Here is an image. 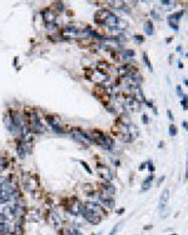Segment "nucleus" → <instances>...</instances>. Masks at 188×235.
Masks as SVG:
<instances>
[{"mask_svg": "<svg viewBox=\"0 0 188 235\" xmlns=\"http://www.w3.org/2000/svg\"><path fill=\"white\" fill-rule=\"evenodd\" d=\"M4 123H5V126H6V129L9 130V132L11 133V134H14V135H17V134H20V132H19V129L15 126V124H14V120H13V116H11V114H8V115H5V118H4Z\"/></svg>", "mask_w": 188, "mask_h": 235, "instance_id": "9d476101", "label": "nucleus"}, {"mask_svg": "<svg viewBox=\"0 0 188 235\" xmlns=\"http://www.w3.org/2000/svg\"><path fill=\"white\" fill-rule=\"evenodd\" d=\"M168 200H169V189L166 188V189H163L162 193H160V197H159V209L160 210H163V209L167 206Z\"/></svg>", "mask_w": 188, "mask_h": 235, "instance_id": "2eb2a0df", "label": "nucleus"}, {"mask_svg": "<svg viewBox=\"0 0 188 235\" xmlns=\"http://www.w3.org/2000/svg\"><path fill=\"white\" fill-rule=\"evenodd\" d=\"M182 15H183V11H177V13H174V14L168 15V18H167V21H168L169 28L173 29L174 31H178V30H179L178 23H179V19L182 18Z\"/></svg>", "mask_w": 188, "mask_h": 235, "instance_id": "423d86ee", "label": "nucleus"}, {"mask_svg": "<svg viewBox=\"0 0 188 235\" xmlns=\"http://www.w3.org/2000/svg\"><path fill=\"white\" fill-rule=\"evenodd\" d=\"M181 99H182V100H181V105H182V108H183L184 110H188V95L184 94Z\"/></svg>", "mask_w": 188, "mask_h": 235, "instance_id": "b1692460", "label": "nucleus"}, {"mask_svg": "<svg viewBox=\"0 0 188 235\" xmlns=\"http://www.w3.org/2000/svg\"><path fill=\"white\" fill-rule=\"evenodd\" d=\"M26 116H28V126L33 134H44L45 126L43 125L42 120L39 119V115L34 110L26 109Z\"/></svg>", "mask_w": 188, "mask_h": 235, "instance_id": "f257e3e1", "label": "nucleus"}, {"mask_svg": "<svg viewBox=\"0 0 188 235\" xmlns=\"http://www.w3.org/2000/svg\"><path fill=\"white\" fill-rule=\"evenodd\" d=\"M83 210H84V205L80 203V200L78 199H73L69 204V208H68V212L74 215V216H79L83 214Z\"/></svg>", "mask_w": 188, "mask_h": 235, "instance_id": "20e7f679", "label": "nucleus"}, {"mask_svg": "<svg viewBox=\"0 0 188 235\" xmlns=\"http://www.w3.org/2000/svg\"><path fill=\"white\" fill-rule=\"evenodd\" d=\"M83 218L88 221L89 224H93V225H98L100 221H102V218L99 216V215H97V214H94V213H92V212H89V210H87V209H84L83 210Z\"/></svg>", "mask_w": 188, "mask_h": 235, "instance_id": "6e6552de", "label": "nucleus"}, {"mask_svg": "<svg viewBox=\"0 0 188 235\" xmlns=\"http://www.w3.org/2000/svg\"><path fill=\"white\" fill-rule=\"evenodd\" d=\"M143 61H144V64L147 65V68H148V70L152 73V71H153V67H152L151 61L148 60V55H147V53H143Z\"/></svg>", "mask_w": 188, "mask_h": 235, "instance_id": "5701e85b", "label": "nucleus"}, {"mask_svg": "<svg viewBox=\"0 0 188 235\" xmlns=\"http://www.w3.org/2000/svg\"><path fill=\"white\" fill-rule=\"evenodd\" d=\"M142 120H143V124H145V125L148 124V121H149V120H148V115H147V114H143Z\"/></svg>", "mask_w": 188, "mask_h": 235, "instance_id": "f704fd0d", "label": "nucleus"}, {"mask_svg": "<svg viewBox=\"0 0 188 235\" xmlns=\"http://www.w3.org/2000/svg\"><path fill=\"white\" fill-rule=\"evenodd\" d=\"M84 209H87V210H89V212H92V213H94V214L99 215L100 218L105 216V212H104L103 206H102L100 204H98V203L88 201L87 204H84Z\"/></svg>", "mask_w": 188, "mask_h": 235, "instance_id": "39448f33", "label": "nucleus"}, {"mask_svg": "<svg viewBox=\"0 0 188 235\" xmlns=\"http://www.w3.org/2000/svg\"><path fill=\"white\" fill-rule=\"evenodd\" d=\"M49 221H50L51 226L54 229H59L62 226V218H60V215L55 210H50L49 212Z\"/></svg>", "mask_w": 188, "mask_h": 235, "instance_id": "9b49d317", "label": "nucleus"}, {"mask_svg": "<svg viewBox=\"0 0 188 235\" xmlns=\"http://www.w3.org/2000/svg\"><path fill=\"white\" fill-rule=\"evenodd\" d=\"M176 91H177V95H178L179 98H182V96L184 95V93H183V90H182L181 85H177V86H176Z\"/></svg>", "mask_w": 188, "mask_h": 235, "instance_id": "2f4dec72", "label": "nucleus"}, {"mask_svg": "<svg viewBox=\"0 0 188 235\" xmlns=\"http://www.w3.org/2000/svg\"><path fill=\"white\" fill-rule=\"evenodd\" d=\"M8 165H9L8 159L5 158V156H0V173L4 172L5 169L8 168Z\"/></svg>", "mask_w": 188, "mask_h": 235, "instance_id": "4be33fe9", "label": "nucleus"}, {"mask_svg": "<svg viewBox=\"0 0 188 235\" xmlns=\"http://www.w3.org/2000/svg\"><path fill=\"white\" fill-rule=\"evenodd\" d=\"M128 135L130 136V139H132V141L134 140V139H137L138 138V135H139V129L134 125V124H129L128 125Z\"/></svg>", "mask_w": 188, "mask_h": 235, "instance_id": "6ab92c4d", "label": "nucleus"}, {"mask_svg": "<svg viewBox=\"0 0 188 235\" xmlns=\"http://www.w3.org/2000/svg\"><path fill=\"white\" fill-rule=\"evenodd\" d=\"M186 56H187V58H188V53H187V54H186Z\"/></svg>", "mask_w": 188, "mask_h": 235, "instance_id": "a18cd8bd", "label": "nucleus"}, {"mask_svg": "<svg viewBox=\"0 0 188 235\" xmlns=\"http://www.w3.org/2000/svg\"><path fill=\"white\" fill-rule=\"evenodd\" d=\"M43 19L45 21V24L48 25H53L57 20V14L54 11H51L50 9H47L44 13H43Z\"/></svg>", "mask_w": 188, "mask_h": 235, "instance_id": "4468645a", "label": "nucleus"}, {"mask_svg": "<svg viewBox=\"0 0 188 235\" xmlns=\"http://www.w3.org/2000/svg\"><path fill=\"white\" fill-rule=\"evenodd\" d=\"M167 114H168V119H169V120L173 123V121H174V116H173V114H172V111H171L169 109L167 110Z\"/></svg>", "mask_w": 188, "mask_h": 235, "instance_id": "72a5a7b5", "label": "nucleus"}, {"mask_svg": "<svg viewBox=\"0 0 188 235\" xmlns=\"http://www.w3.org/2000/svg\"><path fill=\"white\" fill-rule=\"evenodd\" d=\"M90 79H92L93 81H96L97 84H103L104 81L108 80V75H107L104 71H102V70L98 69V70H96V71L92 74Z\"/></svg>", "mask_w": 188, "mask_h": 235, "instance_id": "f8f14e48", "label": "nucleus"}, {"mask_svg": "<svg viewBox=\"0 0 188 235\" xmlns=\"http://www.w3.org/2000/svg\"><path fill=\"white\" fill-rule=\"evenodd\" d=\"M143 30H144V33L148 36H152L154 34V25H153V23L151 20L145 21L144 25H143Z\"/></svg>", "mask_w": 188, "mask_h": 235, "instance_id": "aec40b11", "label": "nucleus"}, {"mask_svg": "<svg viewBox=\"0 0 188 235\" xmlns=\"http://www.w3.org/2000/svg\"><path fill=\"white\" fill-rule=\"evenodd\" d=\"M93 139H94V143L99 144L103 149L105 150H112L114 148V140L109 136V135H105V134H98V135H92Z\"/></svg>", "mask_w": 188, "mask_h": 235, "instance_id": "f03ea898", "label": "nucleus"}, {"mask_svg": "<svg viewBox=\"0 0 188 235\" xmlns=\"http://www.w3.org/2000/svg\"><path fill=\"white\" fill-rule=\"evenodd\" d=\"M6 216L3 214V213H0V223H4V221H6Z\"/></svg>", "mask_w": 188, "mask_h": 235, "instance_id": "c9c22d12", "label": "nucleus"}, {"mask_svg": "<svg viewBox=\"0 0 188 235\" xmlns=\"http://www.w3.org/2000/svg\"><path fill=\"white\" fill-rule=\"evenodd\" d=\"M147 168H148V170L149 172H152V174L154 173V170H156V168H154V165H153V163L149 160V161H147Z\"/></svg>", "mask_w": 188, "mask_h": 235, "instance_id": "c756f323", "label": "nucleus"}, {"mask_svg": "<svg viewBox=\"0 0 188 235\" xmlns=\"http://www.w3.org/2000/svg\"><path fill=\"white\" fill-rule=\"evenodd\" d=\"M79 164H80V165H82V166H83V168L85 169V172H87L88 174H90V175H92V173H93V172H92V169H90V166L88 165V163H85L84 160H79Z\"/></svg>", "mask_w": 188, "mask_h": 235, "instance_id": "bb28decb", "label": "nucleus"}, {"mask_svg": "<svg viewBox=\"0 0 188 235\" xmlns=\"http://www.w3.org/2000/svg\"><path fill=\"white\" fill-rule=\"evenodd\" d=\"M168 132H169V135H171V136H176L177 133H178V129H177V126L174 125V124H171V125H169V129H168Z\"/></svg>", "mask_w": 188, "mask_h": 235, "instance_id": "a878e982", "label": "nucleus"}, {"mask_svg": "<svg viewBox=\"0 0 188 235\" xmlns=\"http://www.w3.org/2000/svg\"><path fill=\"white\" fill-rule=\"evenodd\" d=\"M92 235H96V234H92Z\"/></svg>", "mask_w": 188, "mask_h": 235, "instance_id": "de8ad7c7", "label": "nucleus"}, {"mask_svg": "<svg viewBox=\"0 0 188 235\" xmlns=\"http://www.w3.org/2000/svg\"><path fill=\"white\" fill-rule=\"evenodd\" d=\"M122 55H126L127 58H132V56H134V50H129V49H128V50L124 51Z\"/></svg>", "mask_w": 188, "mask_h": 235, "instance_id": "7c9ffc66", "label": "nucleus"}, {"mask_svg": "<svg viewBox=\"0 0 188 235\" xmlns=\"http://www.w3.org/2000/svg\"><path fill=\"white\" fill-rule=\"evenodd\" d=\"M183 83H184V85L188 88V79H186V78H184V79H183Z\"/></svg>", "mask_w": 188, "mask_h": 235, "instance_id": "37998d69", "label": "nucleus"}, {"mask_svg": "<svg viewBox=\"0 0 188 235\" xmlns=\"http://www.w3.org/2000/svg\"><path fill=\"white\" fill-rule=\"evenodd\" d=\"M182 126H183V129H186L188 132V123L187 121H182Z\"/></svg>", "mask_w": 188, "mask_h": 235, "instance_id": "58836bf2", "label": "nucleus"}, {"mask_svg": "<svg viewBox=\"0 0 188 235\" xmlns=\"http://www.w3.org/2000/svg\"><path fill=\"white\" fill-rule=\"evenodd\" d=\"M145 166H147V161H145V163H142V164L139 165V168H138V169L142 172V170H144V169H145Z\"/></svg>", "mask_w": 188, "mask_h": 235, "instance_id": "4c0bfd02", "label": "nucleus"}, {"mask_svg": "<svg viewBox=\"0 0 188 235\" xmlns=\"http://www.w3.org/2000/svg\"><path fill=\"white\" fill-rule=\"evenodd\" d=\"M98 200H99V203H100V205L102 206H105V208H108V209H114V200H113V198H104V197H98Z\"/></svg>", "mask_w": 188, "mask_h": 235, "instance_id": "f3484780", "label": "nucleus"}, {"mask_svg": "<svg viewBox=\"0 0 188 235\" xmlns=\"http://www.w3.org/2000/svg\"><path fill=\"white\" fill-rule=\"evenodd\" d=\"M172 40H173V38H167V39H166V43H171Z\"/></svg>", "mask_w": 188, "mask_h": 235, "instance_id": "c03bdc74", "label": "nucleus"}, {"mask_svg": "<svg viewBox=\"0 0 188 235\" xmlns=\"http://www.w3.org/2000/svg\"><path fill=\"white\" fill-rule=\"evenodd\" d=\"M97 172H98V175L107 183H109L112 181L113 179V173L111 170V168L109 166H107V165H103V164H99L97 165Z\"/></svg>", "mask_w": 188, "mask_h": 235, "instance_id": "7ed1b4c3", "label": "nucleus"}, {"mask_svg": "<svg viewBox=\"0 0 188 235\" xmlns=\"http://www.w3.org/2000/svg\"><path fill=\"white\" fill-rule=\"evenodd\" d=\"M112 14V13L108 10V9H100L96 13V15H94V21H96L98 25H104L105 20L108 19V16Z\"/></svg>", "mask_w": 188, "mask_h": 235, "instance_id": "0eeeda50", "label": "nucleus"}, {"mask_svg": "<svg viewBox=\"0 0 188 235\" xmlns=\"http://www.w3.org/2000/svg\"><path fill=\"white\" fill-rule=\"evenodd\" d=\"M174 4H177L176 2H169V0H162L160 2V8H163V10H169L174 8Z\"/></svg>", "mask_w": 188, "mask_h": 235, "instance_id": "412c9836", "label": "nucleus"}, {"mask_svg": "<svg viewBox=\"0 0 188 235\" xmlns=\"http://www.w3.org/2000/svg\"><path fill=\"white\" fill-rule=\"evenodd\" d=\"M123 223H124V221H120V223H117V224L114 225V228L112 229V231H111V233H109L108 235H115V234L118 233V230H119V228H120V226H122V224H123Z\"/></svg>", "mask_w": 188, "mask_h": 235, "instance_id": "cd10ccee", "label": "nucleus"}, {"mask_svg": "<svg viewBox=\"0 0 188 235\" xmlns=\"http://www.w3.org/2000/svg\"><path fill=\"white\" fill-rule=\"evenodd\" d=\"M55 5H57V8H58L60 11H63V10H64V5H63V3H55Z\"/></svg>", "mask_w": 188, "mask_h": 235, "instance_id": "e433bc0d", "label": "nucleus"}, {"mask_svg": "<svg viewBox=\"0 0 188 235\" xmlns=\"http://www.w3.org/2000/svg\"><path fill=\"white\" fill-rule=\"evenodd\" d=\"M184 179L188 180V151H187V161H186V175H184Z\"/></svg>", "mask_w": 188, "mask_h": 235, "instance_id": "473e14b6", "label": "nucleus"}, {"mask_svg": "<svg viewBox=\"0 0 188 235\" xmlns=\"http://www.w3.org/2000/svg\"><path fill=\"white\" fill-rule=\"evenodd\" d=\"M182 50H183V48H182V45H178V46L176 48V51H177V53H182Z\"/></svg>", "mask_w": 188, "mask_h": 235, "instance_id": "ea45409f", "label": "nucleus"}, {"mask_svg": "<svg viewBox=\"0 0 188 235\" xmlns=\"http://www.w3.org/2000/svg\"><path fill=\"white\" fill-rule=\"evenodd\" d=\"M172 235H177V234H172Z\"/></svg>", "mask_w": 188, "mask_h": 235, "instance_id": "49530a36", "label": "nucleus"}, {"mask_svg": "<svg viewBox=\"0 0 188 235\" xmlns=\"http://www.w3.org/2000/svg\"><path fill=\"white\" fill-rule=\"evenodd\" d=\"M183 67H184L183 63H182L181 60H178V68H179V69H183Z\"/></svg>", "mask_w": 188, "mask_h": 235, "instance_id": "a19ab883", "label": "nucleus"}, {"mask_svg": "<svg viewBox=\"0 0 188 235\" xmlns=\"http://www.w3.org/2000/svg\"><path fill=\"white\" fill-rule=\"evenodd\" d=\"M3 214L6 216V219H13L17 216V210H15V206L14 205H6L4 208V212Z\"/></svg>", "mask_w": 188, "mask_h": 235, "instance_id": "a211bd4d", "label": "nucleus"}, {"mask_svg": "<svg viewBox=\"0 0 188 235\" xmlns=\"http://www.w3.org/2000/svg\"><path fill=\"white\" fill-rule=\"evenodd\" d=\"M47 121L48 124L50 125V128L54 130L55 133H63V129H62V125L59 124V121L57 120V118L55 116H53V115H48L47 116Z\"/></svg>", "mask_w": 188, "mask_h": 235, "instance_id": "ddd939ff", "label": "nucleus"}, {"mask_svg": "<svg viewBox=\"0 0 188 235\" xmlns=\"http://www.w3.org/2000/svg\"><path fill=\"white\" fill-rule=\"evenodd\" d=\"M133 38H134V40H136L138 44H141V43H143V42H144V38H143L142 35H138V34H136V35H134Z\"/></svg>", "mask_w": 188, "mask_h": 235, "instance_id": "c85d7f7f", "label": "nucleus"}, {"mask_svg": "<svg viewBox=\"0 0 188 235\" xmlns=\"http://www.w3.org/2000/svg\"><path fill=\"white\" fill-rule=\"evenodd\" d=\"M163 146H164V141H160V143H159V145H158V148L160 149V148H163Z\"/></svg>", "mask_w": 188, "mask_h": 235, "instance_id": "79ce46f5", "label": "nucleus"}, {"mask_svg": "<svg viewBox=\"0 0 188 235\" xmlns=\"http://www.w3.org/2000/svg\"><path fill=\"white\" fill-rule=\"evenodd\" d=\"M115 194V188L111 184V183H104V184L100 186V197H104V198H112L113 195Z\"/></svg>", "mask_w": 188, "mask_h": 235, "instance_id": "1a4fd4ad", "label": "nucleus"}, {"mask_svg": "<svg viewBox=\"0 0 188 235\" xmlns=\"http://www.w3.org/2000/svg\"><path fill=\"white\" fill-rule=\"evenodd\" d=\"M0 233L2 234H8L9 233V225L6 221H4V223H0Z\"/></svg>", "mask_w": 188, "mask_h": 235, "instance_id": "393cba45", "label": "nucleus"}, {"mask_svg": "<svg viewBox=\"0 0 188 235\" xmlns=\"http://www.w3.org/2000/svg\"><path fill=\"white\" fill-rule=\"evenodd\" d=\"M153 180H154V175H153V174H151V175L147 176V178L143 180V183H142L141 193H145V191H148V190L151 189V186H152Z\"/></svg>", "mask_w": 188, "mask_h": 235, "instance_id": "dca6fc26", "label": "nucleus"}]
</instances>
